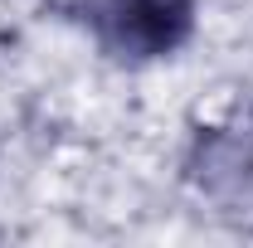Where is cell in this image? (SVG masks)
Returning <instances> with one entry per match:
<instances>
[{
	"mask_svg": "<svg viewBox=\"0 0 253 248\" xmlns=\"http://www.w3.org/2000/svg\"><path fill=\"white\" fill-rule=\"evenodd\" d=\"M112 20L126 44L156 49V44H170L175 25L185 20V0H112Z\"/></svg>",
	"mask_w": 253,
	"mask_h": 248,
	"instance_id": "obj_1",
	"label": "cell"
}]
</instances>
